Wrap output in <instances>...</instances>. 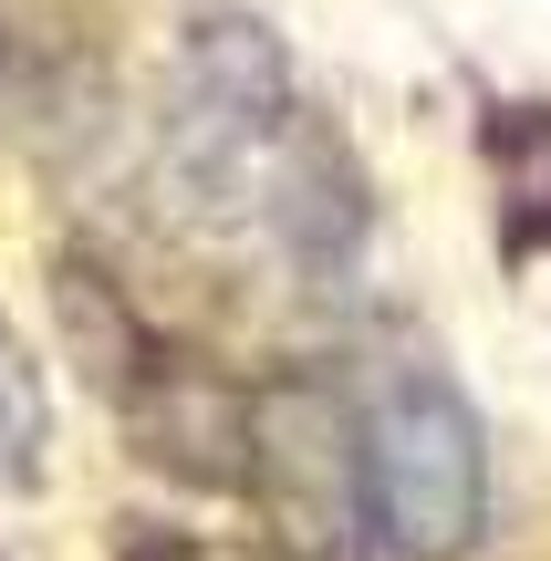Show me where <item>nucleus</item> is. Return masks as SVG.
<instances>
[{
	"instance_id": "nucleus-1",
	"label": "nucleus",
	"mask_w": 551,
	"mask_h": 561,
	"mask_svg": "<svg viewBox=\"0 0 551 561\" xmlns=\"http://www.w3.org/2000/svg\"><path fill=\"white\" fill-rule=\"evenodd\" d=\"M291 146V83L282 53H271L250 21H208L187 42V73L177 104H167V136H157V187L187 208V219H229L271 187Z\"/></svg>"
},
{
	"instance_id": "nucleus-2",
	"label": "nucleus",
	"mask_w": 551,
	"mask_h": 561,
	"mask_svg": "<svg viewBox=\"0 0 551 561\" xmlns=\"http://www.w3.org/2000/svg\"><path fill=\"white\" fill-rule=\"evenodd\" d=\"M354 479H365V520L375 541L437 561L479 530V500H490V447H479V416L458 405L448 375H416L395 364L365 396V437H354Z\"/></svg>"
},
{
	"instance_id": "nucleus-3",
	"label": "nucleus",
	"mask_w": 551,
	"mask_h": 561,
	"mask_svg": "<svg viewBox=\"0 0 551 561\" xmlns=\"http://www.w3.org/2000/svg\"><path fill=\"white\" fill-rule=\"evenodd\" d=\"M42 375H32V354H21L11 333H0V479H32L42 468Z\"/></svg>"
}]
</instances>
